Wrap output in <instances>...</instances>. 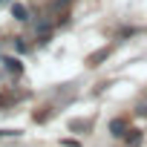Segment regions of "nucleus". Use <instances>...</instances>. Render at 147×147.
<instances>
[{
    "label": "nucleus",
    "mask_w": 147,
    "mask_h": 147,
    "mask_svg": "<svg viewBox=\"0 0 147 147\" xmlns=\"http://www.w3.org/2000/svg\"><path fill=\"white\" fill-rule=\"evenodd\" d=\"M110 55H113V46H104V49H98L95 55L87 58V66H98V63H101L104 58H110Z\"/></svg>",
    "instance_id": "f257e3e1"
},
{
    "label": "nucleus",
    "mask_w": 147,
    "mask_h": 147,
    "mask_svg": "<svg viewBox=\"0 0 147 147\" xmlns=\"http://www.w3.org/2000/svg\"><path fill=\"white\" fill-rule=\"evenodd\" d=\"M110 133H113V136H127V121H124V118H115V121L110 124Z\"/></svg>",
    "instance_id": "f03ea898"
},
{
    "label": "nucleus",
    "mask_w": 147,
    "mask_h": 147,
    "mask_svg": "<svg viewBox=\"0 0 147 147\" xmlns=\"http://www.w3.org/2000/svg\"><path fill=\"white\" fill-rule=\"evenodd\" d=\"M3 63H6V69L12 72V75H20V72H23V66H20V61H18V58H6Z\"/></svg>",
    "instance_id": "7ed1b4c3"
},
{
    "label": "nucleus",
    "mask_w": 147,
    "mask_h": 147,
    "mask_svg": "<svg viewBox=\"0 0 147 147\" xmlns=\"http://www.w3.org/2000/svg\"><path fill=\"white\" fill-rule=\"evenodd\" d=\"M12 15H15L18 20H29V12H26V6H20V3L12 6Z\"/></svg>",
    "instance_id": "20e7f679"
},
{
    "label": "nucleus",
    "mask_w": 147,
    "mask_h": 147,
    "mask_svg": "<svg viewBox=\"0 0 147 147\" xmlns=\"http://www.w3.org/2000/svg\"><path fill=\"white\" fill-rule=\"evenodd\" d=\"M0 3H6V0H0Z\"/></svg>",
    "instance_id": "39448f33"
},
{
    "label": "nucleus",
    "mask_w": 147,
    "mask_h": 147,
    "mask_svg": "<svg viewBox=\"0 0 147 147\" xmlns=\"http://www.w3.org/2000/svg\"><path fill=\"white\" fill-rule=\"evenodd\" d=\"M0 104H3V98H0Z\"/></svg>",
    "instance_id": "423d86ee"
},
{
    "label": "nucleus",
    "mask_w": 147,
    "mask_h": 147,
    "mask_svg": "<svg viewBox=\"0 0 147 147\" xmlns=\"http://www.w3.org/2000/svg\"><path fill=\"white\" fill-rule=\"evenodd\" d=\"M0 136H3V133H0Z\"/></svg>",
    "instance_id": "0eeeda50"
}]
</instances>
